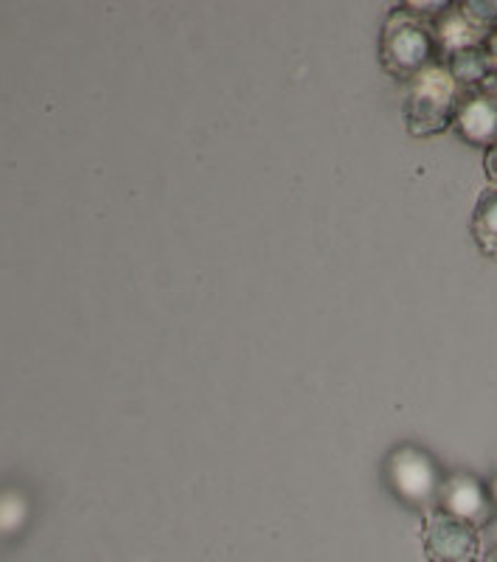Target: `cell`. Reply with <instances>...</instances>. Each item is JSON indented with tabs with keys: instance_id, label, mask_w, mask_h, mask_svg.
Here are the masks:
<instances>
[{
	"instance_id": "obj_1",
	"label": "cell",
	"mask_w": 497,
	"mask_h": 562,
	"mask_svg": "<svg viewBox=\"0 0 497 562\" xmlns=\"http://www.w3.org/2000/svg\"><path fill=\"white\" fill-rule=\"evenodd\" d=\"M441 63V48L430 20L410 12L405 3L388 9L380 34V65L399 82H410L430 65Z\"/></svg>"
},
{
	"instance_id": "obj_2",
	"label": "cell",
	"mask_w": 497,
	"mask_h": 562,
	"mask_svg": "<svg viewBox=\"0 0 497 562\" xmlns=\"http://www.w3.org/2000/svg\"><path fill=\"white\" fill-rule=\"evenodd\" d=\"M464 90L459 88L444 65H430L408 82L402 99V122L416 138H428L453 127Z\"/></svg>"
},
{
	"instance_id": "obj_3",
	"label": "cell",
	"mask_w": 497,
	"mask_h": 562,
	"mask_svg": "<svg viewBox=\"0 0 497 562\" xmlns=\"http://www.w3.org/2000/svg\"><path fill=\"white\" fill-rule=\"evenodd\" d=\"M385 481L402 504L416 506V509H436L439 490L444 484L436 461L414 445L391 450L385 459Z\"/></svg>"
},
{
	"instance_id": "obj_4",
	"label": "cell",
	"mask_w": 497,
	"mask_h": 562,
	"mask_svg": "<svg viewBox=\"0 0 497 562\" xmlns=\"http://www.w3.org/2000/svg\"><path fill=\"white\" fill-rule=\"evenodd\" d=\"M421 549L428 562H478L481 531L436 506L421 520Z\"/></svg>"
},
{
	"instance_id": "obj_5",
	"label": "cell",
	"mask_w": 497,
	"mask_h": 562,
	"mask_svg": "<svg viewBox=\"0 0 497 562\" xmlns=\"http://www.w3.org/2000/svg\"><path fill=\"white\" fill-rule=\"evenodd\" d=\"M436 506L478 531L489 526L492 518H495L489 490L470 473H453L450 479H444Z\"/></svg>"
},
{
	"instance_id": "obj_6",
	"label": "cell",
	"mask_w": 497,
	"mask_h": 562,
	"mask_svg": "<svg viewBox=\"0 0 497 562\" xmlns=\"http://www.w3.org/2000/svg\"><path fill=\"white\" fill-rule=\"evenodd\" d=\"M453 130L472 147H492L497 140V93L492 90L464 93Z\"/></svg>"
},
{
	"instance_id": "obj_7",
	"label": "cell",
	"mask_w": 497,
	"mask_h": 562,
	"mask_svg": "<svg viewBox=\"0 0 497 562\" xmlns=\"http://www.w3.org/2000/svg\"><path fill=\"white\" fill-rule=\"evenodd\" d=\"M450 77L459 82L464 93H475V90H492V82L497 79V68L492 63L486 45H472V48H461V52L447 54L441 59Z\"/></svg>"
},
{
	"instance_id": "obj_8",
	"label": "cell",
	"mask_w": 497,
	"mask_h": 562,
	"mask_svg": "<svg viewBox=\"0 0 497 562\" xmlns=\"http://www.w3.org/2000/svg\"><path fill=\"white\" fill-rule=\"evenodd\" d=\"M433 29H436V40H439V48H441V59L447 54L461 52V48H472V45H484L489 34H484L481 29H475L470 20L461 14L459 3H447L444 12L433 20Z\"/></svg>"
},
{
	"instance_id": "obj_9",
	"label": "cell",
	"mask_w": 497,
	"mask_h": 562,
	"mask_svg": "<svg viewBox=\"0 0 497 562\" xmlns=\"http://www.w3.org/2000/svg\"><path fill=\"white\" fill-rule=\"evenodd\" d=\"M472 237L486 256H497V189H484L472 211Z\"/></svg>"
},
{
	"instance_id": "obj_10",
	"label": "cell",
	"mask_w": 497,
	"mask_h": 562,
	"mask_svg": "<svg viewBox=\"0 0 497 562\" xmlns=\"http://www.w3.org/2000/svg\"><path fill=\"white\" fill-rule=\"evenodd\" d=\"M459 9L472 26L484 34H492L497 29V0H464L459 3Z\"/></svg>"
},
{
	"instance_id": "obj_11",
	"label": "cell",
	"mask_w": 497,
	"mask_h": 562,
	"mask_svg": "<svg viewBox=\"0 0 497 562\" xmlns=\"http://www.w3.org/2000/svg\"><path fill=\"white\" fill-rule=\"evenodd\" d=\"M484 172H486V178H489L492 189H497V140L492 144V147H486Z\"/></svg>"
},
{
	"instance_id": "obj_12",
	"label": "cell",
	"mask_w": 497,
	"mask_h": 562,
	"mask_svg": "<svg viewBox=\"0 0 497 562\" xmlns=\"http://www.w3.org/2000/svg\"><path fill=\"white\" fill-rule=\"evenodd\" d=\"M484 45H486V52H489L492 63H495V68H497V29L489 34V37H486Z\"/></svg>"
},
{
	"instance_id": "obj_13",
	"label": "cell",
	"mask_w": 497,
	"mask_h": 562,
	"mask_svg": "<svg viewBox=\"0 0 497 562\" xmlns=\"http://www.w3.org/2000/svg\"><path fill=\"white\" fill-rule=\"evenodd\" d=\"M489 498H492V506H495V512H497V473L489 484Z\"/></svg>"
},
{
	"instance_id": "obj_14",
	"label": "cell",
	"mask_w": 497,
	"mask_h": 562,
	"mask_svg": "<svg viewBox=\"0 0 497 562\" xmlns=\"http://www.w3.org/2000/svg\"><path fill=\"white\" fill-rule=\"evenodd\" d=\"M481 562H497V546H495V549L486 551V557H484V560H481Z\"/></svg>"
}]
</instances>
